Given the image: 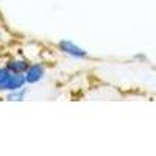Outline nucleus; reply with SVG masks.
Returning <instances> with one entry per match:
<instances>
[{"label": "nucleus", "mask_w": 156, "mask_h": 156, "mask_svg": "<svg viewBox=\"0 0 156 156\" xmlns=\"http://www.w3.org/2000/svg\"><path fill=\"white\" fill-rule=\"evenodd\" d=\"M56 48L61 51L62 55H66L72 59H78V61H83L89 58L87 50H84L81 45H78L76 42L70 41V39H61L56 44Z\"/></svg>", "instance_id": "f257e3e1"}, {"label": "nucleus", "mask_w": 156, "mask_h": 156, "mask_svg": "<svg viewBox=\"0 0 156 156\" xmlns=\"http://www.w3.org/2000/svg\"><path fill=\"white\" fill-rule=\"evenodd\" d=\"M25 75V80H27L28 86H34L39 84L47 75V67L44 62H31L30 67L27 69V72L23 73Z\"/></svg>", "instance_id": "f03ea898"}, {"label": "nucleus", "mask_w": 156, "mask_h": 156, "mask_svg": "<svg viewBox=\"0 0 156 156\" xmlns=\"http://www.w3.org/2000/svg\"><path fill=\"white\" fill-rule=\"evenodd\" d=\"M31 61H28L27 58H22V56H14V58H8L5 61L3 66L11 72V73H25L27 69L30 67Z\"/></svg>", "instance_id": "7ed1b4c3"}, {"label": "nucleus", "mask_w": 156, "mask_h": 156, "mask_svg": "<svg viewBox=\"0 0 156 156\" xmlns=\"http://www.w3.org/2000/svg\"><path fill=\"white\" fill-rule=\"evenodd\" d=\"M28 95V86H25L22 89H16V90H11V92L5 94V98L8 101H23Z\"/></svg>", "instance_id": "20e7f679"}, {"label": "nucleus", "mask_w": 156, "mask_h": 156, "mask_svg": "<svg viewBox=\"0 0 156 156\" xmlns=\"http://www.w3.org/2000/svg\"><path fill=\"white\" fill-rule=\"evenodd\" d=\"M9 76H11V72L5 66H0V94H5V87L8 84Z\"/></svg>", "instance_id": "39448f33"}, {"label": "nucleus", "mask_w": 156, "mask_h": 156, "mask_svg": "<svg viewBox=\"0 0 156 156\" xmlns=\"http://www.w3.org/2000/svg\"><path fill=\"white\" fill-rule=\"evenodd\" d=\"M0 42H6V34L2 30V27H0Z\"/></svg>", "instance_id": "423d86ee"}]
</instances>
